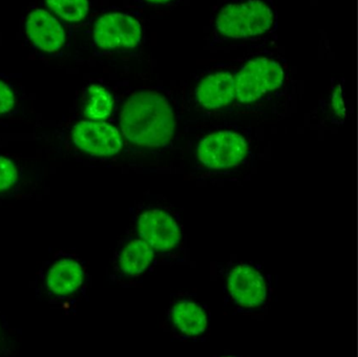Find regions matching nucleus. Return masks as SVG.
<instances>
[{
	"label": "nucleus",
	"instance_id": "5",
	"mask_svg": "<svg viewBox=\"0 0 358 357\" xmlns=\"http://www.w3.org/2000/svg\"><path fill=\"white\" fill-rule=\"evenodd\" d=\"M247 150L246 141L241 134L225 130L203 139L198 146V158L211 169H225L238 165Z\"/></svg>",
	"mask_w": 358,
	"mask_h": 357
},
{
	"label": "nucleus",
	"instance_id": "18",
	"mask_svg": "<svg viewBox=\"0 0 358 357\" xmlns=\"http://www.w3.org/2000/svg\"><path fill=\"white\" fill-rule=\"evenodd\" d=\"M146 1L150 2V4H166L171 0H146Z\"/></svg>",
	"mask_w": 358,
	"mask_h": 357
},
{
	"label": "nucleus",
	"instance_id": "11",
	"mask_svg": "<svg viewBox=\"0 0 358 357\" xmlns=\"http://www.w3.org/2000/svg\"><path fill=\"white\" fill-rule=\"evenodd\" d=\"M234 98V76L228 71H217L207 76L196 90V101L209 109L226 106Z\"/></svg>",
	"mask_w": 358,
	"mask_h": 357
},
{
	"label": "nucleus",
	"instance_id": "3",
	"mask_svg": "<svg viewBox=\"0 0 358 357\" xmlns=\"http://www.w3.org/2000/svg\"><path fill=\"white\" fill-rule=\"evenodd\" d=\"M284 79V69L278 61L267 57L253 59L234 76L236 98L242 103L255 102L280 88Z\"/></svg>",
	"mask_w": 358,
	"mask_h": 357
},
{
	"label": "nucleus",
	"instance_id": "12",
	"mask_svg": "<svg viewBox=\"0 0 358 357\" xmlns=\"http://www.w3.org/2000/svg\"><path fill=\"white\" fill-rule=\"evenodd\" d=\"M83 267L73 260H62L54 264L48 273V288L56 295H68L83 283Z\"/></svg>",
	"mask_w": 358,
	"mask_h": 357
},
{
	"label": "nucleus",
	"instance_id": "6",
	"mask_svg": "<svg viewBox=\"0 0 358 357\" xmlns=\"http://www.w3.org/2000/svg\"><path fill=\"white\" fill-rule=\"evenodd\" d=\"M232 302L243 310H257L267 302L268 290L263 275L246 264L234 267L227 276Z\"/></svg>",
	"mask_w": 358,
	"mask_h": 357
},
{
	"label": "nucleus",
	"instance_id": "13",
	"mask_svg": "<svg viewBox=\"0 0 358 357\" xmlns=\"http://www.w3.org/2000/svg\"><path fill=\"white\" fill-rule=\"evenodd\" d=\"M154 249L143 239H135L125 246L119 256V267L124 274L138 276L154 260Z\"/></svg>",
	"mask_w": 358,
	"mask_h": 357
},
{
	"label": "nucleus",
	"instance_id": "9",
	"mask_svg": "<svg viewBox=\"0 0 358 357\" xmlns=\"http://www.w3.org/2000/svg\"><path fill=\"white\" fill-rule=\"evenodd\" d=\"M167 318L173 335L182 340L199 337L208 329V314L204 307L194 300H178L169 308Z\"/></svg>",
	"mask_w": 358,
	"mask_h": 357
},
{
	"label": "nucleus",
	"instance_id": "16",
	"mask_svg": "<svg viewBox=\"0 0 358 357\" xmlns=\"http://www.w3.org/2000/svg\"><path fill=\"white\" fill-rule=\"evenodd\" d=\"M17 180V168L11 160L0 155V191L10 188Z\"/></svg>",
	"mask_w": 358,
	"mask_h": 357
},
{
	"label": "nucleus",
	"instance_id": "14",
	"mask_svg": "<svg viewBox=\"0 0 358 357\" xmlns=\"http://www.w3.org/2000/svg\"><path fill=\"white\" fill-rule=\"evenodd\" d=\"M114 101L112 94L101 85H91L87 88V115L91 119L102 120L112 113Z\"/></svg>",
	"mask_w": 358,
	"mask_h": 357
},
{
	"label": "nucleus",
	"instance_id": "17",
	"mask_svg": "<svg viewBox=\"0 0 358 357\" xmlns=\"http://www.w3.org/2000/svg\"><path fill=\"white\" fill-rule=\"evenodd\" d=\"M15 104V97L11 88L0 81V113H7L12 111Z\"/></svg>",
	"mask_w": 358,
	"mask_h": 357
},
{
	"label": "nucleus",
	"instance_id": "8",
	"mask_svg": "<svg viewBox=\"0 0 358 357\" xmlns=\"http://www.w3.org/2000/svg\"><path fill=\"white\" fill-rule=\"evenodd\" d=\"M140 237L154 250L169 251L179 245L181 231L173 216L160 209L144 212L138 220Z\"/></svg>",
	"mask_w": 358,
	"mask_h": 357
},
{
	"label": "nucleus",
	"instance_id": "1",
	"mask_svg": "<svg viewBox=\"0 0 358 357\" xmlns=\"http://www.w3.org/2000/svg\"><path fill=\"white\" fill-rule=\"evenodd\" d=\"M121 128L134 144L164 146L173 136L175 118L164 97L155 92H137L123 107Z\"/></svg>",
	"mask_w": 358,
	"mask_h": 357
},
{
	"label": "nucleus",
	"instance_id": "19",
	"mask_svg": "<svg viewBox=\"0 0 358 357\" xmlns=\"http://www.w3.org/2000/svg\"><path fill=\"white\" fill-rule=\"evenodd\" d=\"M220 357H240V356H230V355H227V356H220Z\"/></svg>",
	"mask_w": 358,
	"mask_h": 357
},
{
	"label": "nucleus",
	"instance_id": "10",
	"mask_svg": "<svg viewBox=\"0 0 358 357\" xmlns=\"http://www.w3.org/2000/svg\"><path fill=\"white\" fill-rule=\"evenodd\" d=\"M26 29L33 46L43 52H57L66 41V33L59 21L43 8L29 14Z\"/></svg>",
	"mask_w": 358,
	"mask_h": 357
},
{
	"label": "nucleus",
	"instance_id": "4",
	"mask_svg": "<svg viewBox=\"0 0 358 357\" xmlns=\"http://www.w3.org/2000/svg\"><path fill=\"white\" fill-rule=\"evenodd\" d=\"M141 23L131 15L110 13L98 19L93 29V38L99 48H131L142 41Z\"/></svg>",
	"mask_w": 358,
	"mask_h": 357
},
{
	"label": "nucleus",
	"instance_id": "15",
	"mask_svg": "<svg viewBox=\"0 0 358 357\" xmlns=\"http://www.w3.org/2000/svg\"><path fill=\"white\" fill-rule=\"evenodd\" d=\"M47 4L56 15L69 22H79L89 13V0H47Z\"/></svg>",
	"mask_w": 358,
	"mask_h": 357
},
{
	"label": "nucleus",
	"instance_id": "2",
	"mask_svg": "<svg viewBox=\"0 0 358 357\" xmlns=\"http://www.w3.org/2000/svg\"><path fill=\"white\" fill-rule=\"evenodd\" d=\"M275 12L265 0H243L226 4L217 15L215 31L227 39L259 37L271 31Z\"/></svg>",
	"mask_w": 358,
	"mask_h": 357
},
{
	"label": "nucleus",
	"instance_id": "7",
	"mask_svg": "<svg viewBox=\"0 0 358 357\" xmlns=\"http://www.w3.org/2000/svg\"><path fill=\"white\" fill-rule=\"evenodd\" d=\"M75 144L85 153L94 155H114L122 148V139L118 130L102 121H83L73 130Z\"/></svg>",
	"mask_w": 358,
	"mask_h": 357
}]
</instances>
